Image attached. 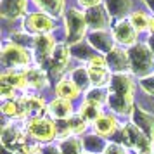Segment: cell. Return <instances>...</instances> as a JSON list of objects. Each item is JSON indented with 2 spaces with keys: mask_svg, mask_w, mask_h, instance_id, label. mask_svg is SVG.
<instances>
[{
  "mask_svg": "<svg viewBox=\"0 0 154 154\" xmlns=\"http://www.w3.org/2000/svg\"><path fill=\"white\" fill-rule=\"evenodd\" d=\"M149 49H151V52L154 54V36H151V38H149Z\"/></svg>",
  "mask_w": 154,
  "mask_h": 154,
  "instance_id": "38",
  "label": "cell"
},
{
  "mask_svg": "<svg viewBox=\"0 0 154 154\" xmlns=\"http://www.w3.org/2000/svg\"><path fill=\"white\" fill-rule=\"evenodd\" d=\"M142 87H144V90L147 92V94H152L154 95V75H149V76L142 78Z\"/></svg>",
  "mask_w": 154,
  "mask_h": 154,
  "instance_id": "33",
  "label": "cell"
},
{
  "mask_svg": "<svg viewBox=\"0 0 154 154\" xmlns=\"http://www.w3.org/2000/svg\"><path fill=\"white\" fill-rule=\"evenodd\" d=\"M85 21H87L88 26L100 31L102 28H106L109 24V12L104 11L102 7H94L85 14Z\"/></svg>",
  "mask_w": 154,
  "mask_h": 154,
  "instance_id": "14",
  "label": "cell"
},
{
  "mask_svg": "<svg viewBox=\"0 0 154 154\" xmlns=\"http://www.w3.org/2000/svg\"><path fill=\"white\" fill-rule=\"evenodd\" d=\"M114 38L123 45H133L135 38H137V29L132 26V23L119 21L114 26Z\"/></svg>",
  "mask_w": 154,
  "mask_h": 154,
  "instance_id": "12",
  "label": "cell"
},
{
  "mask_svg": "<svg viewBox=\"0 0 154 154\" xmlns=\"http://www.w3.org/2000/svg\"><path fill=\"white\" fill-rule=\"evenodd\" d=\"M130 23H132V26L137 31H144L146 28H149V24H151V21L147 19V16L144 14V12H133L132 17H130Z\"/></svg>",
  "mask_w": 154,
  "mask_h": 154,
  "instance_id": "27",
  "label": "cell"
},
{
  "mask_svg": "<svg viewBox=\"0 0 154 154\" xmlns=\"http://www.w3.org/2000/svg\"><path fill=\"white\" fill-rule=\"evenodd\" d=\"M35 47H36V54H38V63L43 64L47 63L50 54H54V49H56V43H54V38L49 35H38L35 38Z\"/></svg>",
  "mask_w": 154,
  "mask_h": 154,
  "instance_id": "13",
  "label": "cell"
},
{
  "mask_svg": "<svg viewBox=\"0 0 154 154\" xmlns=\"http://www.w3.org/2000/svg\"><path fill=\"white\" fill-rule=\"evenodd\" d=\"M21 106V118H28L31 119H38L42 118L43 111H45V102L43 99L35 97V95H29V97H23L19 100Z\"/></svg>",
  "mask_w": 154,
  "mask_h": 154,
  "instance_id": "7",
  "label": "cell"
},
{
  "mask_svg": "<svg viewBox=\"0 0 154 154\" xmlns=\"http://www.w3.org/2000/svg\"><path fill=\"white\" fill-rule=\"evenodd\" d=\"M132 80L126 76V75H114L111 78V83H109V97L107 102L111 106V109L114 112L119 114H126L130 112L132 107Z\"/></svg>",
  "mask_w": 154,
  "mask_h": 154,
  "instance_id": "1",
  "label": "cell"
},
{
  "mask_svg": "<svg viewBox=\"0 0 154 154\" xmlns=\"http://www.w3.org/2000/svg\"><path fill=\"white\" fill-rule=\"evenodd\" d=\"M2 63L5 66H26L29 63V56L23 47L16 43H7L2 52Z\"/></svg>",
  "mask_w": 154,
  "mask_h": 154,
  "instance_id": "6",
  "label": "cell"
},
{
  "mask_svg": "<svg viewBox=\"0 0 154 154\" xmlns=\"http://www.w3.org/2000/svg\"><path fill=\"white\" fill-rule=\"evenodd\" d=\"M2 97L4 99H12L14 97V88L9 85H2Z\"/></svg>",
  "mask_w": 154,
  "mask_h": 154,
  "instance_id": "35",
  "label": "cell"
},
{
  "mask_svg": "<svg viewBox=\"0 0 154 154\" xmlns=\"http://www.w3.org/2000/svg\"><path fill=\"white\" fill-rule=\"evenodd\" d=\"M83 146L88 152H99V151L104 147V144L100 142V139H97L95 135H92V137H87V139H85Z\"/></svg>",
  "mask_w": 154,
  "mask_h": 154,
  "instance_id": "28",
  "label": "cell"
},
{
  "mask_svg": "<svg viewBox=\"0 0 154 154\" xmlns=\"http://www.w3.org/2000/svg\"><path fill=\"white\" fill-rule=\"evenodd\" d=\"M88 75H90V82L95 87H102V85L107 83L109 80V71H107V63H106L104 57L95 56L90 61V66H88Z\"/></svg>",
  "mask_w": 154,
  "mask_h": 154,
  "instance_id": "8",
  "label": "cell"
},
{
  "mask_svg": "<svg viewBox=\"0 0 154 154\" xmlns=\"http://www.w3.org/2000/svg\"><path fill=\"white\" fill-rule=\"evenodd\" d=\"M102 114V109H100V104H95V102H88L85 100V104H82V109H80V118L83 121H97Z\"/></svg>",
  "mask_w": 154,
  "mask_h": 154,
  "instance_id": "21",
  "label": "cell"
},
{
  "mask_svg": "<svg viewBox=\"0 0 154 154\" xmlns=\"http://www.w3.org/2000/svg\"><path fill=\"white\" fill-rule=\"evenodd\" d=\"M2 111H4V114H7V116H19L21 118V106H19V102H14V100L5 102L4 107H2Z\"/></svg>",
  "mask_w": 154,
  "mask_h": 154,
  "instance_id": "29",
  "label": "cell"
},
{
  "mask_svg": "<svg viewBox=\"0 0 154 154\" xmlns=\"http://www.w3.org/2000/svg\"><path fill=\"white\" fill-rule=\"evenodd\" d=\"M132 116H133V125L139 126L140 130L146 133L147 139L154 144V116L146 112L144 109H139V107L133 111Z\"/></svg>",
  "mask_w": 154,
  "mask_h": 154,
  "instance_id": "10",
  "label": "cell"
},
{
  "mask_svg": "<svg viewBox=\"0 0 154 154\" xmlns=\"http://www.w3.org/2000/svg\"><path fill=\"white\" fill-rule=\"evenodd\" d=\"M49 112L57 119H66L71 118L73 114V107H71V102L66 100V99H56L49 104Z\"/></svg>",
  "mask_w": 154,
  "mask_h": 154,
  "instance_id": "16",
  "label": "cell"
},
{
  "mask_svg": "<svg viewBox=\"0 0 154 154\" xmlns=\"http://www.w3.org/2000/svg\"><path fill=\"white\" fill-rule=\"evenodd\" d=\"M83 7H90V9H94V7H99V4H100V0H78Z\"/></svg>",
  "mask_w": 154,
  "mask_h": 154,
  "instance_id": "36",
  "label": "cell"
},
{
  "mask_svg": "<svg viewBox=\"0 0 154 154\" xmlns=\"http://www.w3.org/2000/svg\"><path fill=\"white\" fill-rule=\"evenodd\" d=\"M106 63H107V66H109L112 71H116V75H121V73L126 69V66L130 64V61H128V56H126L123 50L112 49L111 52L107 54V57H106Z\"/></svg>",
  "mask_w": 154,
  "mask_h": 154,
  "instance_id": "15",
  "label": "cell"
},
{
  "mask_svg": "<svg viewBox=\"0 0 154 154\" xmlns=\"http://www.w3.org/2000/svg\"><path fill=\"white\" fill-rule=\"evenodd\" d=\"M130 0H106V7L111 17H121L130 11Z\"/></svg>",
  "mask_w": 154,
  "mask_h": 154,
  "instance_id": "20",
  "label": "cell"
},
{
  "mask_svg": "<svg viewBox=\"0 0 154 154\" xmlns=\"http://www.w3.org/2000/svg\"><path fill=\"white\" fill-rule=\"evenodd\" d=\"M88 42H90L92 47H95L97 50H102V52H107V54L112 50V38L106 31H94V33H90Z\"/></svg>",
  "mask_w": 154,
  "mask_h": 154,
  "instance_id": "17",
  "label": "cell"
},
{
  "mask_svg": "<svg viewBox=\"0 0 154 154\" xmlns=\"http://www.w3.org/2000/svg\"><path fill=\"white\" fill-rule=\"evenodd\" d=\"M123 142H125L126 147H132V149H137L140 154H147L151 152V146L152 142L146 137V133L140 130L139 126L126 125L123 128Z\"/></svg>",
  "mask_w": 154,
  "mask_h": 154,
  "instance_id": "3",
  "label": "cell"
},
{
  "mask_svg": "<svg viewBox=\"0 0 154 154\" xmlns=\"http://www.w3.org/2000/svg\"><path fill=\"white\" fill-rule=\"evenodd\" d=\"M26 29L33 31V33H38V35H45L54 29V21L50 19L49 16L42 14V12H35V14H29L26 17V23H24Z\"/></svg>",
  "mask_w": 154,
  "mask_h": 154,
  "instance_id": "9",
  "label": "cell"
},
{
  "mask_svg": "<svg viewBox=\"0 0 154 154\" xmlns=\"http://www.w3.org/2000/svg\"><path fill=\"white\" fill-rule=\"evenodd\" d=\"M35 4L49 16H61L64 7L63 0H35Z\"/></svg>",
  "mask_w": 154,
  "mask_h": 154,
  "instance_id": "24",
  "label": "cell"
},
{
  "mask_svg": "<svg viewBox=\"0 0 154 154\" xmlns=\"http://www.w3.org/2000/svg\"><path fill=\"white\" fill-rule=\"evenodd\" d=\"M24 76H26V80H28L29 87H35V88H42V87H45V83H47V76L43 75V71L36 69V68L28 69L26 73H24Z\"/></svg>",
  "mask_w": 154,
  "mask_h": 154,
  "instance_id": "25",
  "label": "cell"
},
{
  "mask_svg": "<svg viewBox=\"0 0 154 154\" xmlns=\"http://www.w3.org/2000/svg\"><path fill=\"white\" fill-rule=\"evenodd\" d=\"M26 130L31 137H35L36 140H42V142H49L56 137V125L49 121V119H31L26 123Z\"/></svg>",
  "mask_w": 154,
  "mask_h": 154,
  "instance_id": "5",
  "label": "cell"
},
{
  "mask_svg": "<svg viewBox=\"0 0 154 154\" xmlns=\"http://www.w3.org/2000/svg\"><path fill=\"white\" fill-rule=\"evenodd\" d=\"M149 5H151V7L154 9V0H152V2H149Z\"/></svg>",
  "mask_w": 154,
  "mask_h": 154,
  "instance_id": "40",
  "label": "cell"
},
{
  "mask_svg": "<svg viewBox=\"0 0 154 154\" xmlns=\"http://www.w3.org/2000/svg\"><path fill=\"white\" fill-rule=\"evenodd\" d=\"M42 154H63V151H59L52 146H47L45 149H42Z\"/></svg>",
  "mask_w": 154,
  "mask_h": 154,
  "instance_id": "37",
  "label": "cell"
},
{
  "mask_svg": "<svg viewBox=\"0 0 154 154\" xmlns=\"http://www.w3.org/2000/svg\"><path fill=\"white\" fill-rule=\"evenodd\" d=\"M106 154H126V151L123 147L116 146V144H111V146L106 147Z\"/></svg>",
  "mask_w": 154,
  "mask_h": 154,
  "instance_id": "34",
  "label": "cell"
},
{
  "mask_svg": "<svg viewBox=\"0 0 154 154\" xmlns=\"http://www.w3.org/2000/svg\"><path fill=\"white\" fill-rule=\"evenodd\" d=\"M71 80L76 83V87L82 90V88H87L88 83H90V75H88V71H85L83 68H78L71 73Z\"/></svg>",
  "mask_w": 154,
  "mask_h": 154,
  "instance_id": "26",
  "label": "cell"
},
{
  "mask_svg": "<svg viewBox=\"0 0 154 154\" xmlns=\"http://www.w3.org/2000/svg\"><path fill=\"white\" fill-rule=\"evenodd\" d=\"M2 85H9L12 88H24L28 85V80L21 73H14V71H5L2 75Z\"/></svg>",
  "mask_w": 154,
  "mask_h": 154,
  "instance_id": "22",
  "label": "cell"
},
{
  "mask_svg": "<svg viewBox=\"0 0 154 154\" xmlns=\"http://www.w3.org/2000/svg\"><path fill=\"white\" fill-rule=\"evenodd\" d=\"M87 121H83V119L80 118H73V119H69V125H71V133H82L87 128V125H85Z\"/></svg>",
  "mask_w": 154,
  "mask_h": 154,
  "instance_id": "32",
  "label": "cell"
},
{
  "mask_svg": "<svg viewBox=\"0 0 154 154\" xmlns=\"http://www.w3.org/2000/svg\"><path fill=\"white\" fill-rule=\"evenodd\" d=\"M104 94H102V90L100 88H94V90H90L88 94H87V100L88 102H95V104H102L104 102Z\"/></svg>",
  "mask_w": 154,
  "mask_h": 154,
  "instance_id": "31",
  "label": "cell"
},
{
  "mask_svg": "<svg viewBox=\"0 0 154 154\" xmlns=\"http://www.w3.org/2000/svg\"><path fill=\"white\" fill-rule=\"evenodd\" d=\"M16 154H29V152H26V151H24V152H16Z\"/></svg>",
  "mask_w": 154,
  "mask_h": 154,
  "instance_id": "41",
  "label": "cell"
},
{
  "mask_svg": "<svg viewBox=\"0 0 154 154\" xmlns=\"http://www.w3.org/2000/svg\"><path fill=\"white\" fill-rule=\"evenodd\" d=\"M68 59H69V52L66 49V45H57L54 49V54H52V75H59L61 71L66 68L68 64Z\"/></svg>",
  "mask_w": 154,
  "mask_h": 154,
  "instance_id": "18",
  "label": "cell"
},
{
  "mask_svg": "<svg viewBox=\"0 0 154 154\" xmlns=\"http://www.w3.org/2000/svg\"><path fill=\"white\" fill-rule=\"evenodd\" d=\"M149 28H151V31H154V17L151 19V24H149Z\"/></svg>",
  "mask_w": 154,
  "mask_h": 154,
  "instance_id": "39",
  "label": "cell"
},
{
  "mask_svg": "<svg viewBox=\"0 0 154 154\" xmlns=\"http://www.w3.org/2000/svg\"><path fill=\"white\" fill-rule=\"evenodd\" d=\"M66 24H68V42L71 45H76L83 38L87 26H88L85 21V16L75 9H69L66 14Z\"/></svg>",
  "mask_w": 154,
  "mask_h": 154,
  "instance_id": "4",
  "label": "cell"
},
{
  "mask_svg": "<svg viewBox=\"0 0 154 154\" xmlns=\"http://www.w3.org/2000/svg\"><path fill=\"white\" fill-rule=\"evenodd\" d=\"M2 140H4L5 147L12 149V152H14V151L16 152H21V147H24V144H26L24 135H23L17 128H14V126H4Z\"/></svg>",
  "mask_w": 154,
  "mask_h": 154,
  "instance_id": "11",
  "label": "cell"
},
{
  "mask_svg": "<svg viewBox=\"0 0 154 154\" xmlns=\"http://www.w3.org/2000/svg\"><path fill=\"white\" fill-rule=\"evenodd\" d=\"M128 61H130V68L135 75H139V76L152 75L151 71L154 68V54L151 52V49H147L144 45H133L128 52Z\"/></svg>",
  "mask_w": 154,
  "mask_h": 154,
  "instance_id": "2",
  "label": "cell"
},
{
  "mask_svg": "<svg viewBox=\"0 0 154 154\" xmlns=\"http://www.w3.org/2000/svg\"><path fill=\"white\" fill-rule=\"evenodd\" d=\"M56 92L61 95V99H66V100L76 99L80 95V88L76 87V83L73 80H63V82H59L56 87Z\"/></svg>",
  "mask_w": 154,
  "mask_h": 154,
  "instance_id": "19",
  "label": "cell"
},
{
  "mask_svg": "<svg viewBox=\"0 0 154 154\" xmlns=\"http://www.w3.org/2000/svg\"><path fill=\"white\" fill-rule=\"evenodd\" d=\"M95 132H97L99 137H106V135H111L114 132V128H116V119L111 118V116H102V118H99L95 121Z\"/></svg>",
  "mask_w": 154,
  "mask_h": 154,
  "instance_id": "23",
  "label": "cell"
},
{
  "mask_svg": "<svg viewBox=\"0 0 154 154\" xmlns=\"http://www.w3.org/2000/svg\"><path fill=\"white\" fill-rule=\"evenodd\" d=\"M61 149H63V154H80V142L69 139L64 142Z\"/></svg>",
  "mask_w": 154,
  "mask_h": 154,
  "instance_id": "30",
  "label": "cell"
}]
</instances>
